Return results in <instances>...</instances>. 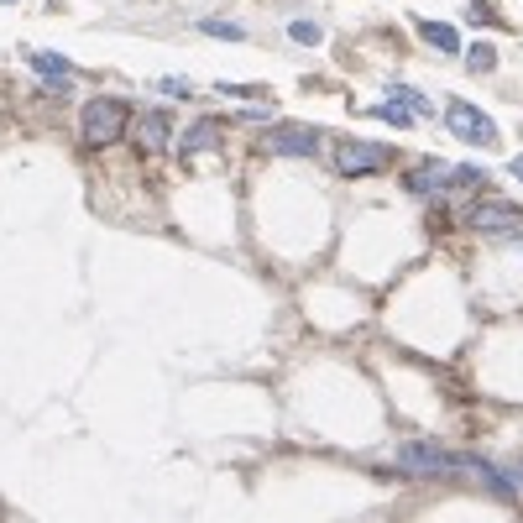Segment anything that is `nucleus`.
Here are the masks:
<instances>
[{
    "label": "nucleus",
    "mask_w": 523,
    "mask_h": 523,
    "mask_svg": "<svg viewBox=\"0 0 523 523\" xmlns=\"http://www.w3.org/2000/svg\"><path fill=\"white\" fill-rule=\"evenodd\" d=\"M126 126H131V110H126V100H116V95H95V100L84 105L79 116V136L84 146H116L126 136Z\"/></svg>",
    "instance_id": "1"
},
{
    "label": "nucleus",
    "mask_w": 523,
    "mask_h": 523,
    "mask_svg": "<svg viewBox=\"0 0 523 523\" xmlns=\"http://www.w3.org/2000/svg\"><path fill=\"white\" fill-rule=\"evenodd\" d=\"M445 126L456 131L460 142H471V146H498V121H492V116H481L471 100H450V105H445Z\"/></svg>",
    "instance_id": "2"
},
{
    "label": "nucleus",
    "mask_w": 523,
    "mask_h": 523,
    "mask_svg": "<svg viewBox=\"0 0 523 523\" xmlns=\"http://www.w3.org/2000/svg\"><path fill=\"white\" fill-rule=\"evenodd\" d=\"M387 163H393V152L377 142H335V173L340 178H361V173H377Z\"/></svg>",
    "instance_id": "3"
},
{
    "label": "nucleus",
    "mask_w": 523,
    "mask_h": 523,
    "mask_svg": "<svg viewBox=\"0 0 523 523\" xmlns=\"http://www.w3.org/2000/svg\"><path fill=\"white\" fill-rule=\"evenodd\" d=\"M456 184H460V167H450L445 157H429V163H418L403 173V188L418 194V199H424V194H450Z\"/></svg>",
    "instance_id": "4"
},
{
    "label": "nucleus",
    "mask_w": 523,
    "mask_h": 523,
    "mask_svg": "<svg viewBox=\"0 0 523 523\" xmlns=\"http://www.w3.org/2000/svg\"><path fill=\"white\" fill-rule=\"evenodd\" d=\"M262 152H272V157H314L319 152V131L314 126H272L262 136Z\"/></svg>",
    "instance_id": "5"
},
{
    "label": "nucleus",
    "mask_w": 523,
    "mask_h": 523,
    "mask_svg": "<svg viewBox=\"0 0 523 523\" xmlns=\"http://www.w3.org/2000/svg\"><path fill=\"white\" fill-rule=\"evenodd\" d=\"M372 116H382V121H393V126H414L429 116V100L418 95V89H403V84H393L387 89V105H377Z\"/></svg>",
    "instance_id": "6"
},
{
    "label": "nucleus",
    "mask_w": 523,
    "mask_h": 523,
    "mask_svg": "<svg viewBox=\"0 0 523 523\" xmlns=\"http://www.w3.org/2000/svg\"><path fill=\"white\" fill-rule=\"evenodd\" d=\"M131 142H136V152H142V157H163L167 142H173V131H167V110H146V116H136Z\"/></svg>",
    "instance_id": "7"
},
{
    "label": "nucleus",
    "mask_w": 523,
    "mask_h": 523,
    "mask_svg": "<svg viewBox=\"0 0 523 523\" xmlns=\"http://www.w3.org/2000/svg\"><path fill=\"white\" fill-rule=\"evenodd\" d=\"M471 230H481V236H508V230H523V209H513V205H477L471 215Z\"/></svg>",
    "instance_id": "8"
},
{
    "label": "nucleus",
    "mask_w": 523,
    "mask_h": 523,
    "mask_svg": "<svg viewBox=\"0 0 523 523\" xmlns=\"http://www.w3.org/2000/svg\"><path fill=\"white\" fill-rule=\"evenodd\" d=\"M26 63H32V68H37L42 79L53 84V89H63V84L74 79V63L68 58H58V53H42V47H26Z\"/></svg>",
    "instance_id": "9"
},
{
    "label": "nucleus",
    "mask_w": 523,
    "mask_h": 523,
    "mask_svg": "<svg viewBox=\"0 0 523 523\" xmlns=\"http://www.w3.org/2000/svg\"><path fill=\"white\" fill-rule=\"evenodd\" d=\"M178 152H184V157H199V152H220V126H215V121H194V126H188V136L178 142Z\"/></svg>",
    "instance_id": "10"
},
{
    "label": "nucleus",
    "mask_w": 523,
    "mask_h": 523,
    "mask_svg": "<svg viewBox=\"0 0 523 523\" xmlns=\"http://www.w3.org/2000/svg\"><path fill=\"white\" fill-rule=\"evenodd\" d=\"M418 37L429 42L435 53H460V32L450 21H418Z\"/></svg>",
    "instance_id": "11"
},
{
    "label": "nucleus",
    "mask_w": 523,
    "mask_h": 523,
    "mask_svg": "<svg viewBox=\"0 0 523 523\" xmlns=\"http://www.w3.org/2000/svg\"><path fill=\"white\" fill-rule=\"evenodd\" d=\"M199 32H209V37H220V42H246L241 21H220V16H199Z\"/></svg>",
    "instance_id": "12"
},
{
    "label": "nucleus",
    "mask_w": 523,
    "mask_h": 523,
    "mask_svg": "<svg viewBox=\"0 0 523 523\" xmlns=\"http://www.w3.org/2000/svg\"><path fill=\"white\" fill-rule=\"evenodd\" d=\"M288 37L298 42V47H319V37H325V32H319L314 21H293V26H288Z\"/></svg>",
    "instance_id": "13"
},
{
    "label": "nucleus",
    "mask_w": 523,
    "mask_h": 523,
    "mask_svg": "<svg viewBox=\"0 0 523 523\" xmlns=\"http://www.w3.org/2000/svg\"><path fill=\"white\" fill-rule=\"evenodd\" d=\"M466 63H471V68H477V74H487V68H492V63H498V53H492V42H477V47H471V53H466Z\"/></svg>",
    "instance_id": "14"
},
{
    "label": "nucleus",
    "mask_w": 523,
    "mask_h": 523,
    "mask_svg": "<svg viewBox=\"0 0 523 523\" xmlns=\"http://www.w3.org/2000/svg\"><path fill=\"white\" fill-rule=\"evenodd\" d=\"M508 173H513V178L523 184V157H513V163H508Z\"/></svg>",
    "instance_id": "15"
},
{
    "label": "nucleus",
    "mask_w": 523,
    "mask_h": 523,
    "mask_svg": "<svg viewBox=\"0 0 523 523\" xmlns=\"http://www.w3.org/2000/svg\"><path fill=\"white\" fill-rule=\"evenodd\" d=\"M0 5H11V0H0Z\"/></svg>",
    "instance_id": "16"
},
{
    "label": "nucleus",
    "mask_w": 523,
    "mask_h": 523,
    "mask_svg": "<svg viewBox=\"0 0 523 523\" xmlns=\"http://www.w3.org/2000/svg\"><path fill=\"white\" fill-rule=\"evenodd\" d=\"M518 246H523V236H518Z\"/></svg>",
    "instance_id": "17"
}]
</instances>
